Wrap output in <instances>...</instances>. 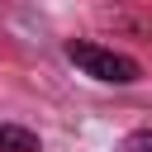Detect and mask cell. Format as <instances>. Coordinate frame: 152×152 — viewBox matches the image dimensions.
Masks as SVG:
<instances>
[{
    "label": "cell",
    "instance_id": "2",
    "mask_svg": "<svg viewBox=\"0 0 152 152\" xmlns=\"http://www.w3.org/2000/svg\"><path fill=\"white\" fill-rule=\"evenodd\" d=\"M0 152H43V142L19 124H0Z\"/></svg>",
    "mask_w": 152,
    "mask_h": 152
},
{
    "label": "cell",
    "instance_id": "1",
    "mask_svg": "<svg viewBox=\"0 0 152 152\" xmlns=\"http://www.w3.org/2000/svg\"><path fill=\"white\" fill-rule=\"evenodd\" d=\"M66 62H76L86 76L104 81V86H133L138 81V62L114 52V48H100V43H86V38H71L66 43Z\"/></svg>",
    "mask_w": 152,
    "mask_h": 152
},
{
    "label": "cell",
    "instance_id": "3",
    "mask_svg": "<svg viewBox=\"0 0 152 152\" xmlns=\"http://www.w3.org/2000/svg\"><path fill=\"white\" fill-rule=\"evenodd\" d=\"M119 152H152V128H138L119 142Z\"/></svg>",
    "mask_w": 152,
    "mask_h": 152
}]
</instances>
